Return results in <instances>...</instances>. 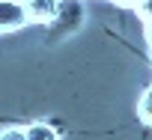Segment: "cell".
Masks as SVG:
<instances>
[{
    "label": "cell",
    "mask_w": 152,
    "mask_h": 140,
    "mask_svg": "<svg viewBox=\"0 0 152 140\" xmlns=\"http://www.w3.org/2000/svg\"><path fill=\"white\" fill-rule=\"evenodd\" d=\"M27 9L18 0H0V33H9V30H21L27 24Z\"/></svg>",
    "instance_id": "cell-1"
},
{
    "label": "cell",
    "mask_w": 152,
    "mask_h": 140,
    "mask_svg": "<svg viewBox=\"0 0 152 140\" xmlns=\"http://www.w3.org/2000/svg\"><path fill=\"white\" fill-rule=\"evenodd\" d=\"M24 9H27V18L36 24H51L60 15L57 0H24Z\"/></svg>",
    "instance_id": "cell-2"
},
{
    "label": "cell",
    "mask_w": 152,
    "mask_h": 140,
    "mask_svg": "<svg viewBox=\"0 0 152 140\" xmlns=\"http://www.w3.org/2000/svg\"><path fill=\"white\" fill-rule=\"evenodd\" d=\"M27 140H60L54 125H45V122H33L27 128Z\"/></svg>",
    "instance_id": "cell-3"
},
{
    "label": "cell",
    "mask_w": 152,
    "mask_h": 140,
    "mask_svg": "<svg viewBox=\"0 0 152 140\" xmlns=\"http://www.w3.org/2000/svg\"><path fill=\"white\" fill-rule=\"evenodd\" d=\"M140 119L152 125V90H146V96L140 98Z\"/></svg>",
    "instance_id": "cell-4"
},
{
    "label": "cell",
    "mask_w": 152,
    "mask_h": 140,
    "mask_svg": "<svg viewBox=\"0 0 152 140\" xmlns=\"http://www.w3.org/2000/svg\"><path fill=\"white\" fill-rule=\"evenodd\" d=\"M0 140H27V131L24 128H3L0 131Z\"/></svg>",
    "instance_id": "cell-5"
},
{
    "label": "cell",
    "mask_w": 152,
    "mask_h": 140,
    "mask_svg": "<svg viewBox=\"0 0 152 140\" xmlns=\"http://www.w3.org/2000/svg\"><path fill=\"white\" fill-rule=\"evenodd\" d=\"M137 12H140L143 21H152V0H140V3H137Z\"/></svg>",
    "instance_id": "cell-6"
},
{
    "label": "cell",
    "mask_w": 152,
    "mask_h": 140,
    "mask_svg": "<svg viewBox=\"0 0 152 140\" xmlns=\"http://www.w3.org/2000/svg\"><path fill=\"white\" fill-rule=\"evenodd\" d=\"M146 39H149V45H152V21H146Z\"/></svg>",
    "instance_id": "cell-7"
},
{
    "label": "cell",
    "mask_w": 152,
    "mask_h": 140,
    "mask_svg": "<svg viewBox=\"0 0 152 140\" xmlns=\"http://www.w3.org/2000/svg\"><path fill=\"white\" fill-rule=\"evenodd\" d=\"M122 3H140V0H122Z\"/></svg>",
    "instance_id": "cell-8"
}]
</instances>
